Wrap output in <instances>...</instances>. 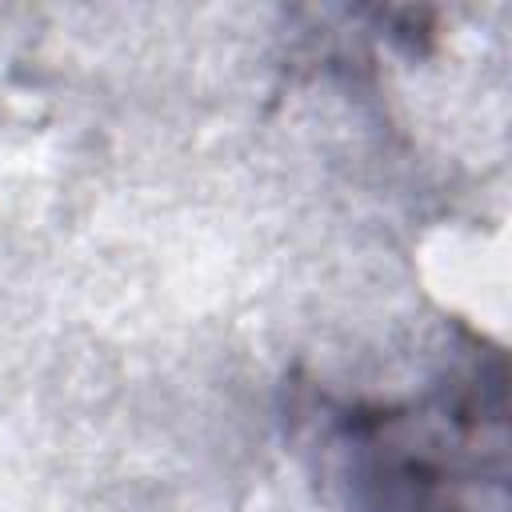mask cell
Here are the masks:
<instances>
[{"instance_id":"cell-1","label":"cell","mask_w":512,"mask_h":512,"mask_svg":"<svg viewBox=\"0 0 512 512\" xmlns=\"http://www.w3.org/2000/svg\"><path fill=\"white\" fill-rule=\"evenodd\" d=\"M324 472L352 512H508V372L480 340L400 400L332 404Z\"/></svg>"}]
</instances>
